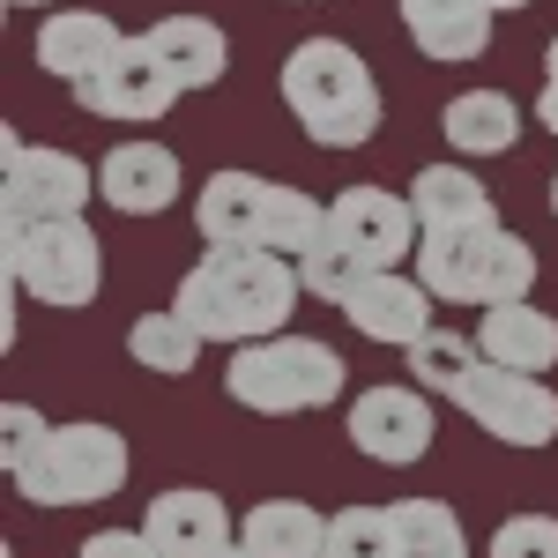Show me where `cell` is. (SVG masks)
I'll return each mask as SVG.
<instances>
[{
  "mask_svg": "<svg viewBox=\"0 0 558 558\" xmlns=\"http://www.w3.org/2000/svg\"><path fill=\"white\" fill-rule=\"evenodd\" d=\"M305 299V276L291 254H268V246H209L179 276V313L209 336V343H260V336H283L291 313Z\"/></svg>",
  "mask_w": 558,
  "mask_h": 558,
  "instance_id": "obj_1",
  "label": "cell"
},
{
  "mask_svg": "<svg viewBox=\"0 0 558 558\" xmlns=\"http://www.w3.org/2000/svg\"><path fill=\"white\" fill-rule=\"evenodd\" d=\"M283 105L313 149H365L380 134V83L343 38H299L283 52Z\"/></svg>",
  "mask_w": 558,
  "mask_h": 558,
  "instance_id": "obj_2",
  "label": "cell"
},
{
  "mask_svg": "<svg viewBox=\"0 0 558 558\" xmlns=\"http://www.w3.org/2000/svg\"><path fill=\"white\" fill-rule=\"evenodd\" d=\"M417 276L439 305H514L536 291V246L514 239L499 216L492 223H454V231H425L417 239Z\"/></svg>",
  "mask_w": 558,
  "mask_h": 558,
  "instance_id": "obj_3",
  "label": "cell"
},
{
  "mask_svg": "<svg viewBox=\"0 0 558 558\" xmlns=\"http://www.w3.org/2000/svg\"><path fill=\"white\" fill-rule=\"evenodd\" d=\"M223 387L239 410L254 417H299V410H328L343 402V357L320 336H260V343H239V357L223 365Z\"/></svg>",
  "mask_w": 558,
  "mask_h": 558,
  "instance_id": "obj_4",
  "label": "cell"
},
{
  "mask_svg": "<svg viewBox=\"0 0 558 558\" xmlns=\"http://www.w3.org/2000/svg\"><path fill=\"white\" fill-rule=\"evenodd\" d=\"M8 476L31 507H97L128 484V439L112 425H89V417L45 425L38 447L8 462Z\"/></svg>",
  "mask_w": 558,
  "mask_h": 558,
  "instance_id": "obj_5",
  "label": "cell"
},
{
  "mask_svg": "<svg viewBox=\"0 0 558 558\" xmlns=\"http://www.w3.org/2000/svg\"><path fill=\"white\" fill-rule=\"evenodd\" d=\"M8 283L38 305H89L105 283V246L83 216H8Z\"/></svg>",
  "mask_w": 558,
  "mask_h": 558,
  "instance_id": "obj_6",
  "label": "cell"
},
{
  "mask_svg": "<svg viewBox=\"0 0 558 558\" xmlns=\"http://www.w3.org/2000/svg\"><path fill=\"white\" fill-rule=\"evenodd\" d=\"M462 402V417H470L484 439H499V447H551L558 439V395L544 387V373H514V365H476V380L454 395Z\"/></svg>",
  "mask_w": 558,
  "mask_h": 558,
  "instance_id": "obj_7",
  "label": "cell"
},
{
  "mask_svg": "<svg viewBox=\"0 0 558 558\" xmlns=\"http://www.w3.org/2000/svg\"><path fill=\"white\" fill-rule=\"evenodd\" d=\"M350 447L357 454H373V462H387V470H410V462H425L432 454V432H439V417H432V395L425 387H365L357 402H350Z\"/></svg>",
  "mask_w": 558,
  "mask_h": 558,
  "instance_id": "obj_8",
  "label": "cell"
},
{
  "mask_svg": "<svg viewBox=\"0 0 558 558\" xmlns=\"http://www.w3.org/2000/svg\"><path fill=\"white\" fill-rule=\"evenodd\" d=\"M75 97H83V112H97V120H165L186 89H179V75L157 60V45L128 38L105 60V75L75 83Z\"/></svg>",
  "mask_w": 558,
  "mask_h": 558,
  "instance_id": "obj_9",
  "label": "cell"
},
{
  "mask_svg": "<svg viewBox=\"0 0 558 558\" xmlns=\"http://www.w3.org/2000/svg\"><path fill=\"white\" fill-rule=\"evenodd\" d=\"M328 231H336L365 268H402V254H417V239H425L410 194H387V186H343V194L328 202Z\"/></svg>",
  "mask_w": 558,
  "mask_h": 558,
  "instance_id": "obj_10",
  "label": "cell"
},
{
  "mask_svg": "<svg viewBox=\"0 0 558 558\" xmlns=\"http://www.w3.org/2000/svg\"><path fill=\"white\" fill-rule=\"evenodd\" d=\"M0 194H8V216H83L97 194V165H83L75 149H31L8 134Z\"/></svg>",
  "mask_w": 558,
  "mask_h": 558,
  "instance_id": "obj_11",
  "label": "cell"
},
{
  "mask_svg": "<svg viewBox=\"0 0 558 558\" xmlns=\"http://www.w3.org/2000/svg\"><path fill=\"white\" fill-rule=\"evenodd\" d=\"M432 305H439V299L425 291V276H417V268H410V276H402V268H373V276L350 291L343 313H350V328H357L365 343L410 350L432 328Z\"/></svg>",
  "mask_w": 558,
  "mask_h": 558,
  "instance_id": "obj_12",
  "label": "cell"
},
{
  "mask_svg": "<svg viewBox=\"0 0 558 558\" xmlns=\"http://www.w3.org/2000/svg\"><path fill=\"white\" fill-rule=\"evenodd\" d=\"M179 157L165 142H120V149H105V165H97V194H105V209L120 216H165L179 202Z\"/></svg>",
  "mask_w": 558,
  "mask_h": 558,
  "instance_id": "obj_13",
  "label": "cell"
},
{
  "mask_svg": "<svg viewBox=\"0 0 558 558\" xmlns=\"http://www.w3.org/2000/svg\"><path fill=\"white\" fill-rule=\"evenodd\" d=\"M268 209H276V179L216 172L194 194V231L209 246H268Z\"/></svg>",
  "mask_w": 558,
  "mask_h": 558,
  "instance_id": "obj_14",
  "label": "cell"
},
{
  "mask_svg": "<svg viewBox=\"0 0 558 558\" xmlns=\"http://www.w3.org/2000/svg\"><path fill=\"white\" fill-rule=\"evenodd\" d=\"M120 45H128V31H120L112 15H97V8H45L38 68L60 75V83H89V75H105V60H112Z\"/></svg>",
  "mask_w": 558,
  "mask_h": 558,
  "instance_id": "obj_15",
  "label": "cell"
},
{
  "mask_svg": "<svg viewBox=\"0 0 558 558\" xmlns=\"http://www.w3.org/2000/svg\"><path fill=\"white\" fill-rule=\"evenodd\" d=\"M142 529H149V544H157L165 558H209L216 544H231V536H239V521L223 514V499L202 492V484L157 492V499H149V514H142Z\"/></svg>",
  "mask_w": 558,
  "mask_h": 558,
  "instance_id": "obj_16",
  "label": "cell"
},
{
  "mask_svg": "<svg viewBox=\"0 0 558 558\" xmlns=\"http://www.w3.org/2000/svg\"><path fill=\"white\" fill-rule=\"evenodd\" d=\"M402 31L425 60L462 68V60H484L492 45V8L484 0H402Z\"/></svg>",
  "mask_w": 558,
  "mask_h": 558,
  "instance_id": "obj_17",
  "label": "cell"
},
{
  "mask_svg": "<svg viewBox=\"0 0 558 558\" xmlns=\"http://www.w3.org/2000/svg\"><path fill=\"white\" fill-rule=\"evenodd\" d=\"M476 343H484V357L492 365H514V373H551L558 365V320L544 313V305H492L484 320H476Z\"/></svg>",
  "mask_w": 558,
  "mask_h": 558,
  "instance_id": "obj_18",
  "label": "cell"
},
{
  "mask_svg": "<svg viewBox=\"0 0 558 558\" xmlns=\"http://www.w3.org/2000/svg\"><path fill=\"white\" fill-rule=\"evenodd\" d=\"M142 38L157 45V60L179 75V89H216L223 68H231V38L216 31L209 15H165V23H149Z\"/></svg>",
  "mask_w": 558,
  "mask_h": 558,
  "instance_id": "obj_19",
  "label": "cell"
},
{
  "mask_svg": "<svg viewBox=\"0 0 558 558\" xmlns=\"http://www.w3.org/2000/svg\"><path fill=\"white\" fill-rule=\"evenodd\" d=\"M239 544L254 558H328V514L305 499H260L239 521Z\"/></svg>",
  "mask_w": 558,
  "mask_h": 558,
  "instance_id": "obj_20",
  "label": "cell"
},
{
  "mask_svg": "<svg viewBox=\"0 0 558 558\" xmlns=\"http://www.w3.org/2000/svg\"><path fill=\"white\" fill-rule=\"evenodd\" d=\"M439 128L454 142V157H507L521 142V105L507 89H462V97L439 112Z\"/></svg>",
  "mask_w": 558,
  "mask_h": 558,
  "instance_id": "obj_21",
  "label": "cell"
},
{
  "mask_svg": "<svg viewBox=\"0 0 558 558\" xmlns=\"http://www.w3.org/2000/svg\"><path fill=\"white\" fill-rule=\"evenodd\" d=\"M410 209L425 231H454V223H492V186L470 172V165H425L410 179Z\"/></svg>",
  "mask_w": 558,
  "mask_h": 558,
  "instance_id": "obj_22",
  "label": "cell"
},
{
  "mask_svg": "<svg viewBox=\"0 0 558 558\" xmlns=\"http://www.w3.org/2000/svg\"><path fill=\"white\" fill-rule=\"evenodd\" d=\"M202 328L179 313V305H165V313H142L128 328V357L142 365V373H165V380H186L194 365H202Z\"/></svg>",
  "mask_w": 558,
  "mask_h": 558,
  "instance_id": "obj_23",
  "label": "cell"
},
{
  "mask_svg": "<svg viewBox=\"0 0 558 558\" xmlns=\"http://www.w3.org/2000/svg\"><path fill=\"white\" fill-rule=\"evenodd\" d=\"M476 365H484V343L462 336V328H425V336L410 343V373H417V387H425V395H447V402L476 380Z\"/></svg>",
  "mask_w": 558,
  "mask_h": 558,
  "instance_id": "obj_24",
  "label": "cell"
},
{
  "mask_svg": "<svg viewBox=\"0 0 558 558\" xmlns=\"http://www.w3.org/2000/svg\"><path fill=\"white\" fill-rule=\"evenodd\" d=\"M395 536H402V558H470L462 514L447 499H395Z\"/></svg>",
  "mask_w": 558,
  "mask_h": 558,
  "instance_id": "obj_25",
  "label": "cell"
},
{
  "mask_svg": "<svg viewBox=\"0 0 558 558\" xmlns=\"http://www.w3.org/2000/svg\"><path fill=\"white\" fill-rule=\"evenodd\" d=\"M299 276H305V299H320V305H350V291H357V283L373 276V268L350 254L336 231H320V239H313V246L299 254Z\"/></svg>",
  "mask_w": 558,
  "mask_h": 558,
  "instance_id": "obj_26",
  "label": "cell"
},
{
  "mask_svg": "<svg viewBox=\"0 0 558 558\" xmlns=\"http://www.w3.org/2000/svg\"><path fill=\"white\" fill-rule=\"evenodd\" d=\"M328 558H402L395 507H343V514H328Z\"/></svg>",
  "mask_w": 558,
  "mask_h": 558,
  "instance_id": "obj_27",
  "label": "cell"
},
{
  "mask_svg": "<svg viewBox=\"0 0 558 558\" xmlns=\"http://www.w3.org/2000/svg\"><path fill=\"white\" fill-rule=\"evenodd\" d=\"M320 231H328V202H313L305 186H276V209H268V254L299 260Z\"/></svg>",
  "mask_w": 558,
  "mask_h": 558,
  "instance_id": "obj_28",
  "label": "cell"
},
{
  "mask_svg": "<svg viewBox=\"0 0 558 558\" xmlns=\"http://www.w3.org/2000/svg\"><path fill=\"white\" fill-rule=\"evenodd\" d=\"M484 558H558V514H507Z\"/></svg>",
  "mask_w": 558,
  "mask_h": 558,
  "instance_id": "obj_29",
  "label": "cell"
},
{
  "mask_svg": "<svg viewBox=\"0 0 558 558\" xmlns=\"http://www.w3.org/2000/svg\"><path fill=\"white\" fill-rule=\"evenodd\" d=\"M75 558H165V551L149 544V529H97V536H83Z\"/></svg>",
  "mask_w": 558,
  "mask_h": 558,
  "instance_id": "obj_30",
  "label": "cell"
},
{
  "mask_svg": "<svg viewBox=\"0 0 558 558\" xmlns=\"http://www.w3.org/2000/svg\"><path fill=\"white\" fill-rule=\"evenodd\" d=\"M38 432H45V417L31 410V402H8V462H15V454H31V447H38Z\"/></svg>",
  "mask_w": 558,
  "mask_h": 558,
  "instance_id": "obj_31",
  "label": "cell"
},
{
  "mask_svg": "<svg viewBox=\"0 0 558 558\" xmlns=\"http://www.w3.org/2000/svg\"><path fill=\"white\" fill-rule=\"evenodd\" d=\"M536 120L558 134V75H544V97H536Z\"/></svg>",
  "mask_w": 558,
  "mask_h": 558,
  "instance_id": "obj_32",
  "label": "cell"
},
{
  "mask_svg": "<svg viewBox=\"0 0 558 558\" xmlns=\"http://www.w3.org/2000/svg\"><path fill=\"white\" fill-rule=\"evenodd\" d=\"M209 558H254V551H246V544H239V536H231V544H216Z\"/></svg>",
  "mask_w": 558,
  "mask_h": 558,
  "instance_id": "obj_33",
  "label": "cell"
},
{
  "mask_svg": "<svg viewBox=\"0 0 558 558\" xmlns=\"http://www.w3.org/2000/svg\"><path fill=\"white\" fill-rule=\"evenodd\" d=\"M484 8H492V15H514V8H529V0H484Z\"/></svg>",
  "mask_w": 558,
  "mask_h": 558,
  "instance_id": "obj_34",
  "label": "cell"
},
{
  "mask_svg": "<svg viewBox=\"0 0 558 558\" xmlns=\"http://www.w3.org/2000/svg\"><path fill=\"white\" fill-rule=\"evenodd\" d=\"M544 75H558V38H551V52H544Z\"/></svg>",
  "mask_w": 558,
  "mask_h": 558,
  "instance_id": "obj_35",
  "label": "cell"
},
{
  "mask_svg": "<svg viewBox=\"0 0 558 558\" xmlns=\"http://www.w3.org/2000/svg\"><path fill=\"white\" fill-rule=\"evenodd\" d=\"M551 216H558V172H551Z\"/></svg>",
  "mask_w": 558,
  "mask_h": 558,
  "instance_id": "obj_36",
  "label": "cell"
},
{
  "mask_svg": "<svg viewBox=\"0 0 558 558\" xmlns=\"http://www.w3.org/2000/svg\"><path fill=\"white\" fill-rule=\"evenodd\" d=\"M8 8H45V0H8Z\"/></svg>",
  "mask_w": 558,
  "mask_h": 558,
  "instance_id": "obj_37",
  "label": "cell"
}]
</instances>
